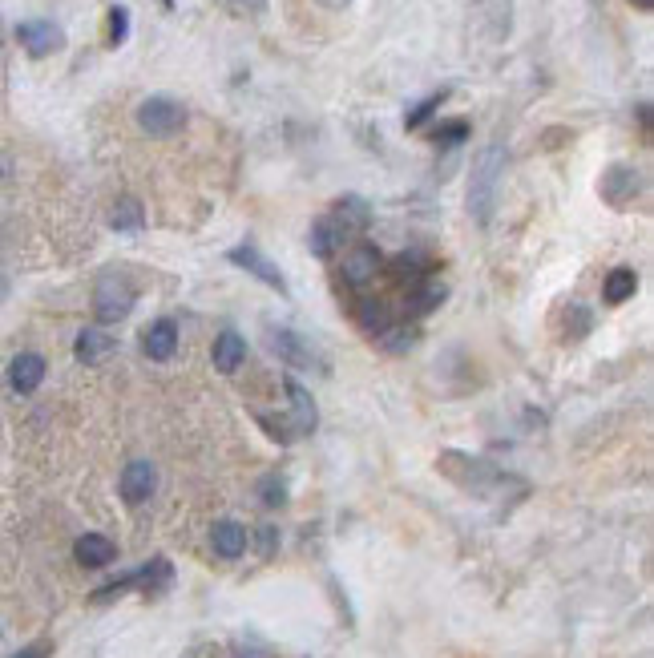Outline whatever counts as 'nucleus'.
<instances>
[{"mask_svg":"<svg viewBox=\"0 0 654 658\" xmlns=\"http://www.w3.org/2000/svg\"><path fill=\"white\" fill-rule=\"evenodd\" d=\"M142 352L150 356V360H170L174 352H178V323L174 319H154L150 327H146V336H142Z\"/></svg>","mask_w":654,"mask_h":658,"instance_id":"obj_13","label":"nucleus"},{"mask_svg":"<svg viewBox=\"0 0 654 658\" xmlns=\"http://www.w3.org/2000/svg\"><path fill=\"white\" fill-rule=\"evenodd\" d=\"M134 303H138V291H134V283L126 279V275H101L97 279V287H93V315L101 319V323H118V319H126L130 311H134Z\"/></svg>","mask_w":654,"mask_h":658,"instance_id":"obj_2","label":"nucleus"},{"mask_svg":"<svg viewBox=\"0 0 654 658\" xmlns=\"http://www.w3.org/2000/svg\"><path fill=\"white\" fill-rule=\"evenodd\" d=\"M630 5H638V9H654V0H630Z\"/></svg>","mask_w":654,"mask_h":658,"instance_id":"obj_31","label":"nucleus"},{"mask_svg":"<svg viewBox=\"0 0 654 658\" xmlns=\"http://www.w3.org/2000/svg\"><path fill=\"white\" fill-rule=\"evenodd\" d=\"M259 545H263V554H271L275 550V529H263L259 533Z\"/></svg>","mask_w":654,"mask_h":658,"instance_id":"obj_29","label":"nucleus"},{"mask_svg":"<svg viewBox=\"0 0 654 658\" xmlns=\"http://www.w3.org/2000/svg\"><path fill=\"white\" fill-rule=\"evenodd\" d=\"M227 13H235V17H259V13H267V0H218Z\"/></svg>","mask_w":654,"mask_h":658,"instance_id":"obj_27","label":"nucleus"},{"mask_svg":"<svg viewBox=\"0 0 654 658\" xmlns=\"http://www.w3.org/2000/svg\"><path fill=\"white\" fill-rule=\"evenodd\" d=\"M283 501H287L283 477H279V473H267V477L259 481V505H263V509H279Z\"/></svg>","mask_w":654,"mask_h":658,"instance_id":"obj_25","label":"nucleus"},{"mask_svg":"<svg viewBox=\"0 0 654 658\" xmlns=\"http://www.w3.org/2000/svg\"><path fill=\"white\" fill-rule=\"evenodd\" d=\"M109 227L114 231H142L146 227V206L138 198H122L109 210Z\"/></svg>","mask_w":654,"mask_h":658,"instance_id":"obj_21","label":"nucleus"},{"mask_svg":"<svg viewBox=\"0 0 654 658\" xmlns=\"http://www.w3.org/2000/svg\"><path fill=\"white\" fill-rule=\"evenodd\" d=\"M319 5H323V9H332V13H344V9L352 5V0H319Z\"/></svg>","mask_w":654,"mask_h":658,"instance_id":"obj_30","label":"nucleus"},{"mask_svg":"<svg viewBox=\"0 0 654 658\" xmlns=\"http://www.w3.org/2000/svg\"><path fill=\"white\" fill-rule=\"evenodd\" d=\"M114 348H118L114 336H105L101 327H85V332H77V344H73L81 364H105L109 356H114Z\"/></svg>","mask_w":654,"mask_h":658,"instance_id":"obj_18","label":"nucleus"},{"mask_svg":"<svg viewBox=\"0 0 654 658\" xmlns=\"http://www.w3.org/2000/svg\"><path fill=\"white\" fill-rule=\"evenodd\" d=\"M469 138V122L465 118H457V122H445L441 130L432 134V146H441V150H453V146H461Z\"/></svg>","mask_w":654,"mask_h":658,"instance_id":"obj_26","label":"nucleus"},{"mask_svg":"<svg viewBox=\"0 0 654 658\" xmlns=\"http://www.w3.org/2000/svg\"><path fill=\"white\" fill-rule=\"evenodd\" d=\"M118 489H122V501L126 505H146L154 497V489H158V469L150 461H130Z\"/></svg>","mask_w":654,"mask_h":658,"instance_id":"obj_8","label":"nucleus"},{"mask_svg":"<svg viewBox=\"0 0 654 658\" xmlns=\"http://www.w3.org/2000/svg\"><path fill=\"white\" fill-rule=\"evenodd\" d=\"M449 93H453V89H436V93H428L420 105H412L408 114H404V130H420V126H424V122L436 114V109H441V105L449 101Z\"/></svg>","mask_w":654,"mask_h":658,"instance_id":"obj_22","label":"nucleus"},{"mask_svg":"<svg viewBox=\"0 0 654 658\" xmlns=\"http://www.w3.org/2000/svg\"><path fill=\"white\" fill-rule=\"evenodd\" d=\"M5 295H9V279H5V275H0V299H5Z\"/></svg>","mask_w":654,"mask_h":658,"instance_id":"obj_32","label":"nucleus"},{"mask_svg":"<svg viewBox=\"0 0 654 658\" xmlns=\"http://www.w3.org/2000/svg\"><path fill=\"white\" fill-rule=\"evenodd\" d=\"M634 291H638V275H634L630 267H614V271L606 275V283H602V299H606L610 307L626 303Z\"/></svg>","mask_w":654,"mask_h":658,"instance_id":"obj_20","label":"nucleus"},{"mask_svg":"<svg viewBox=\"0 0 654 658\" xmlns=\"http://www.w3.org/2000/svg\"><path fill=\"white\" fill-rule=\"evenodd\" d=\"M49 654H53V642H33V646H25V650H17L9 658H49Z\"/></svg>","mask_w":654,"mask_h":658,"instance_id":"obj_28","label":"nucleus"},{"mask_svg":"<svg viewBox=\"0 0 654 658\" xmlns=\"http://www.w3.org/2000/svg\"><path fill=\"white\" fill-rule=\"evenodd\" d=\"M287 400H291V408H287V436H311L315 432V424H319V412H315V400H311V392L303 388V384H295V380H287Z\"/></svg>","mask_w":654,"mask_h":658,"instance_id":"obj_7","label":"nucleus"},{"mask_svg":"<svg viewBox=\"0 0 654 658\" xmlns=\"http://www.w3.org/2000/svg\"><path fill=\"white\" fill-rule=\"evenodd\" d=\"M214 368L223 372V376H235L239 368H243V360H247V340L239 336V332H223L214 340Z\"/></svg>","mask_w":654,"mask_h":658,"instance_id":"obj_19","label":"nucleus"},{"mask_svg":"<svg viewBox=\"0 0 654 658\" xmlns=\"http://www.w3.org/2000/svg\"><path fill=\"white\" fill-rule=\"evenodd\" d=\"M332 218H336V227H340L344 235H360V231L372 227V206H368L364 198H356V194H344V198L332 206Z\"/></svg>","mask_w":654,"mask_h":658,"instance_id":"obj_14","label":"nucleus"},{"mask_svg":"<svg viewBox=\"0 0 654 658\" xmlns=\"http://www.w3.org/2000/svg\"><path fill=\"white\" fill-rule=\"evenodd\" d=\"M267 348H271L283 364L311 368V348L303 344V336H295V332H291V327H271V323H267Z\"/></svg>","mask_w":654,"mask_h":658,"instance_id":"obj_10","label":"nucleus"},{"mask_svg":"<svg viewBox=\"0 0 654 658\" xmlns=\"http://www.w3.org/2000/svg\"><path fill=\"white\" fill-rule=\"evenodd\" d=\"M344 239H348V235L336 227V218H332V214H323V218H315V223H311L307 247H311L315 259H332V255L344 247Z\"/></svg>","mask_w":654,"mask_h":658,"instance_id":"obj_15","label":"nucleus"},{"mask_svg":"<svg viewBox=\"0 0 654 658\" xmlns=\"http://www.w3.org/2000/svg\"><path fill=\"white\" fill-rule=\"evenodd\" d=\"M441 299H445V283L432 279V275H424L420 287H416V295H412V307L424 315V311H432V307H441Z\"/></svg>","mask_w":654,"mask_h":658,"instance_id":"obj_23","label":"nucleus"},{"mask_svg":"<svg viewBox=\"0 0 654 658\" xmlns=\"http://www.w3.org/2000/svg\"><path fill=\"white\" fill-rule=\"evenodd\" d=\"M501 178H505V146L501 142H489L477 158H473V174H469V214L477 218L481 227H489V218L497 210V190H501Z\"/></svg>","mask_w":654,"mask_h":658,"instance_id":"obj_1","label":"nucleus"},{"mask_svg":"<svg viewBox=\"0 0 654 658\" xmlns=\"http://www.w3.org/2000/svg\"><path fill=\"white\" fill-rule=\"evenodd\" d=\"M227 259L235 263V267H243L251 279H259L263 287H271V291H279V295H287V279H283V271L255 247V243H243V247H231L227 251Z\"/></svg>","mask_w":654,"mask_h":658,"instance_id":"obj_4","label":"nucleus"},{"mask_svg":"<svg viewBox=\"0 0 654 658\" xmlns=\"http://www.w3.org/2000/svg\"><path fill=\"white\" fill-rule=\"evenodd\" d=\"M138 126L150 134V138H174L182 126H186V109L174 101V97H146L138 105Z\"/></svg>","mask_w":654,"mask_h":658,"instance_id":"obj_3","label":"nucleus"},{"mask_svg":"<svg viewBox=\"0 0 654 658\" xmlns=\"http://www.w3.org/2000/svg\"><path fill=\"white\" fill-rule=\"evenodd\" d=\"M638 190H642V174H638L634 166H622V162L606 166V174H602V182H598L602 202H610L614 210L630 206V202L638 198Z\"/></svg>","mask_w":654,"mask_h":658,"instance_id":"obj_5","label":"nucleus"},{"mask_svg":"<svg viewBox=\"0 0 654 658\" xmlns=\"http://www.w3.org/2000/svg\"><path fill=\"white\" fill-rule=\"evenodd\" d=\"M210 545H214V554L223 558V562H235V558L247 554L251 537H247V529H243L239 521H214V529H210Z\"/></svg>","mask_w":654,"mask_h":658,"instance_id":"obj_12","label":"nucleus"},{"mask_svg":"<svg viewBox=\"0 0 654 658\" xmlns=\"http://www.w3.org/2000/svg\"><path fill=\"white\" fill-rule=\"evenodd\" d=\"M126 37H130V9L126 5H114V9H109V33H105V41H109V49H118V45H126Z\"/></svg>","mask_w":654,"mask_h":658,"instance_id":"obj_24","label":"nucleus"},{"mask_svg":"<svg viewBox=\"0 0 654 658\" xmlns=\"http://www.w3.org/2000/svg\"><path fill=\"white\" fill-rule=\"evenodd\" d=\"M509 0H477V29L489 37V41H505L509 37Z\"/></svg>","mask_w":654,"mask_h":658,"instance_id":"obj_17","label":"nucleus"},{"mask_svg":"<svg viewBox=\"0 0 654 658\" xmlns=\"http://www.w3.org/2000/svg\"><path fill=\"white\" fill-rule=\"evenodd\" d=\"M17 41L29 57H53L65 49V29L53 21H21L17 25Z\"/></svg>","mask_w":654,"mask_h":658,"instance_id":"obj_6","label":"nucleus"},{"mask_svg":"<svg viewBox=\"0 0 654 658\" xmlns=\"http://www.w3.org/2000/svg\"><path fill=\"white\" fill-rule=\"evenodd\" d=\"M376 271H380V251H376L372 243H356V247L344 255V283H348V287L372 283Z\"/></svg>","mask_w":654,"mask_h":658,"instance_id":"obj_11","label":"nucleus"},{"mask_svg":"<svg viewBox=\"0 0 654 658\" xmlns=\"http://www.w3.org/2000/svg\"><path fill=\"white\" fill-rule=\"evenodd\" d=\"M73 558H77V566H85V570H105L109 562L118 558V545L109 541L105 533H81V537L73 541Z\"/></svg>","mask_w":654,"mask_h":658,"instance_id":"obj_9","label":"nucleus"},{"mask_svg":"<svg viewBox=\"0 0 654 658\" xmlns=\"http://www.w3.org/2000/svg\"><path fill=\"white\" fill-rule=\"evenodd\" d=\"M41 380H45V360H41L37 352H21V356L9 364V384H13V392L29 396V392L41 388Z\"/></svg>","mask_w":654,"mask_h":658,"instance_id":"obj_16","label":"nucleus"},{"mask_svg":"<svg viewBox=\"0 0 654 658\" xmlns=\"http://www.w3.org/2000/svg\"><path fill=\"white\" fill-rule=\"evenodd\" d=\"M0 174H9V162L5 158H0Z\"/></svg>","mask_w":654,"mask_h":658,"instance_id":"obj_33","label":"nucleus"}]
</instances>
